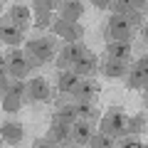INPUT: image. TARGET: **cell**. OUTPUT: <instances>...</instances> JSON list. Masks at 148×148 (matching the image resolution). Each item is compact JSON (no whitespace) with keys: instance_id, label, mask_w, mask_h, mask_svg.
<instances>
[{"instance_id":"1","label":"cell","mask_w":148,"mask_h":148,"mask_svg":"<svg viewBox=\"0 0 148 148\" xmlns=\"http://www.w3.org/2000/svg\"><path fill=\"white\" fill-rule=\"evenodd\" d=\"M126 121H128V116L123 114V109L111 106L104 116L99 119V131L109 133V136H114V138H116V136H123V133H126Z\"/></svg>"},{"instance_id":"2","label":"cell","mask_w":148,"mask_h":148,"mask_svg":"<svg viewBox=\"0 0 148 148\" xmlns=\"http://www.w3.org/2000/svg\"><path fill=\"white\" fill-rule=\"evenodd\" d=\"M109 35H111V40L131 42L133 35H136V25H131V20L126 15H121V12H111L109 15Z\"/></svg>"},{"instance_id":"3","label":"cell","mask_w":148,"mask_h":148,"mask_svg":"<svg viewBox=\"0 0 148 148\" xmlns=\"http://www.w3.org/2000/svg\"><path fill=\"white\" fill-rule=\"evenodd\" d=\"M49 30H52L57 37L69 40V42H79L82 37H84V27H82L79 22H77V20H64V17H57Z\"/></svg>"},{"instance_id":"4","label":"cell","mask_w":148,"mask_h":148,"mask_svg":"<svg viewBox=\"0 0 148 148\" xmlns=\"http://www.w3.org/2000/svg\"><path fill=\"white\" fill-rule=\"evenodd\" d=\"M89 52V49L84 47L82 42H67L62 49H59V57H57V64H59V69H69L77 59H82L84 54Z\"/></svg>"},{"instance_id":"5","label":"cell","mask_w":148,"mask_h":148,"mask_svg":"<svg viewBox=\"0 0 148 148\" xmlns=\"http://www.w3.org/2000/svg\"><path fill=\"white\" fill-rule=\"evenodd\" d=\"M0 40L5 45H20L22 40H25V27L22 25H17L15 20H10V17H3V25H0Z\"/></svg>"},{"instance_id":"6","label":"cell","mask_w":148,"mask_h":148,"mask_svg":"<svg viewBox=\"0 0 148 148\" xmlns=\"http://www.w3.org/2000/svg\"><path fill=\"white\" fill-rule=\"evenodd\" d=\"M54 91L49 89L45 77H35L27 82V101H52Z\"/></svg>"},{"instance_id":"7","label":"cell","mask_w":148,"mask_h":148,"mask_svg":"<svg viewBox=\"0 0 148 148\" xmlns=\"http://www.w3.org/2000/svg\"><path fill=\"white\" fill-rule=\"evenodd\" d=\"M25 49L32 52V54H37L42 62L54 59V40H49V37H35V40H27V47Z\"/></svg>"},{"instance_id":"8","label":"cell","mask_w":148,"mask_h":148,"mask_svg":"<svg viewBox=\"0 0 148 148\" xmlns=\"http://www.w3.org/2000/svg\"><path fill=\"white\" fill-rule=\"evenodd\" d=\"M91 136H94V121L77 119L72 123V143H77V146H89Z\"/></svg>"},{"instance_id":"9","label":"cell","mask_w":148,"mask_h":148,"mask_svg":"<svg viewBox=\"0 0 148 148\" xmlns=\"http://www.w3.org/2000/svg\"><path fill=\"white\" fill-rule=\"evenodd\" d=\"M5 62H8V69H10V77H25L30 64H27V57H25V49H12L10 54H5Z\"/></svg>"},{"instance_id":"10","label":"cell","mask_w":148,"mask_h":148,"mask_svg":"<svg viewBox=\"0 0 148 148\" xmlns=\"http://www.w3.org/2000/svg\"><path fill=\"white\" fill-rule=\"evenodd\" d=\"M99 69H101L104 77H109V79H123L128 74V64L123 62V59H114V57H106Z\"/></svg>"},{"instance_id":"11","label":"cell","mask_w":148,"mask_h":148,"mask_svg":"<svg viewBox=\"0 0 148 148\" xmlns=\"http://www.w3.org/2000/svg\"><path fill=\"white\" fill-rule=\"evenodd\" d=\"M72 69L79 77H94L96 72H99V57H96L94 52H86L82 59H77V62L72 64Z\"/></svg>"},{"instance_id":"12","label":"cell","mask_w":148,"mask_h":148,"mask_svg":"<svg viewBox=\"0 0 148 148\" xmlns=\"http://www.w3.org/2000/svg\"><path fill=\"white\" fill-rule=\"evenodd\" d=\"M99 94V82L91 79V77H82V82L77 84V89L72 91L74 99H84V101H94Z\"/></svg>"},{"instance_id":"13","label":"cell","mask_w":148,"mask_h":148,"mask_svg":"<svg viewBox=\"0 0 148 148\" xmlns=\"http://www.w3.org/2000/svg\"><path fill=\"white\" fill-rule=\"evenodd\" d=\"M79 119V114H77V101H59L57 111H54L52 121H59V123H67V126H72L74 121Z\"/></svg>"},{"instance_id":"14","label":"cell","mask_w":148,"mask_h":148,"mask_svg":"<svg viewBox=\"0 0 148 148\" xmlns=\"http://www.w3.org/2000/svg\"><path fill=\"white\" fill-rule=\"evenodd\" d=\"M79 82H82V77L74 72L72 67H69V69H62V72H59V79H57V89L62 91V94H72V91L77 89Z\"/></svg>"},{"instance_id":"15","label":"cell","mask_w":148,"mask_h":148,"mask_svg":"<svg viewBox=\"0 0 148 148\" xmlns=\"http://www.w3.org/2000/svg\"><path fill=\"white\" fill-rule=\"evenodd\" d=\"M106 57L128 62L131 59V42H123V40H111V42H106Z\"/></svg>"},{"instance_id":"16","label":"cell","mask_w":148,"mask_h":148,"mask_svg":"<svg viewBox=\"0 0 148 148\" xmlns=\"http://www.w3.org/2000/svg\"><path fill=\"white\" fill-rule=\"evenodd\" d=\"M49 138H52L57 146H67L69 141H72V126H67V123H59V121H52V126H49Z\"/></svg>"},{"instance_id":"17","label":"cell","mask_w":148,"mask_h":148,"mask_svg":"<svg viewBox=\"0 0 148 148\" xmlns=\"http://www.w3.org/2000/svg\"><path fill=\"white\" fill-rule=\"evenodd\" d=\"M82 12H84L82 0H62L59 3V17H64V20H79Z\"/></svg>"},{"instance_id":"18","label":"cell","mask_w":148,"mask_h":148,"mask_svg":"<svg viewBox=\"0 0 148 148\" xmlns=\"http://www.w3.org/2000/svg\"><path fill=\"white\" fill-rule=\"evenodd\" d=\"M126 86L128 89H146V84H148V74L146 72H141V69L133 64L131 69H128V74H126Z\"/></svg>"},{"instance_id":"19","label":"cell","mask_w":148,"mask_h":148,"mask_svg":"<svg viewBox=\"0 0 148 148\" xmlns=\"http://www.w3.org/2000/svg\"><path fill=\"white\" fill-rule=\"evenodd\" d=\"M74 101H77V114H79V119H84V121H99L101 119L99 109L91 101H84V99H74Z\"/></svg>"},{"instance_id":"20","label":"cell","mask_w":148,"mask_h":148,"mask_svg":"<svg viewBox=\"0 0 148 148\" xmlns=\"http://www.w3.org/2000/svg\"><path fill=\"white\" fill-rule=\"evenodd\" d=\"M8 17L15 20L17 25H22V27H27V25H30V20H32L30 8H27V5H12L10 10H8Z\"/></svg>"},{"instance_id":"21","label":"cell","mask_w":148,"mask_h":148,"mask_svg":"<svg viewBox=\"0 0 148 148\" xmlns=\"http://www.w3.org/2000/svg\"><path fill=\"white\" fill-rule=\"evenodd\" d=\"M22 136H25V131H22L20 123H12V121L3 123V141L5 143H17Z\"/></svg>"},{"instance_id":"22","label":"cell","mask_w":148,"mask_h":148,"mask_svg":"<svg viewBox=\"0 0 148 148\" xmlns=\"http://www.w3.org/2000/svg\"><path fill=\"white\" fill-rule=\"evenodd\" d=\"M146 126H148V119H146V114H136V116H128V121H126V133H143L146 131Z\"/></svg>"},{"instance_id":"23","label":"cell","mask_w":148,"mask_h":148,"mask_svg":"<svg viewBox=\"0 0 148 148\" xmlns=\"http://www.w3.org/2000/svg\"><path fill=\"white\" fill-rule=\"evenodd\" d=\"M89 146H94V148H111V146H116V141H114V136H109V133H104V131H94Z\"/></svg>"},{"instance_id":"24","label":"cell","mask_w":148,"mask_h":148,"mask_svg":"<svg viewBox=\"0 0 148 148\" xmlns=\"http://www.w3.org/2000/svg\"><path fill=\"white\" fill-rule=\"evenodd\" d=\"M20 104H22V96H17V94H3V109L5 111H17L20 109Z\"/></svg>"},{"instance_id":"25","label":"cell","mask_w":148,"mask_h":148,"mask_svg":"<svg viewBox=\"0 0 148 148\" xmlns=\"http://www.w3.org/2000/svg\"><path fill=\"white\" fill-rule=\"evenodd\" d=\"M32 8H35V12H54L57 0H32Z\"/></svg>"},{"instance_id":"26","label":"cell","mask_w":148,"mask_h":148,"mask_svg":"<svg viewBox=\"0 0 148 148\" xmlns=\"http://www.w3.org/2000/svg\"><path fill=\"white\" fill-rule=\"evenodd\" d=\"M54 20H57L54 12H35V25L37 27H52Z\"/></svg>"},{"instance_id":"27","label":"cell","mask_w":148,"mask_h":148,"mask_svg":"<svg viewBox=\"0 0 148 148\" xmlns=\"http://www.w3.org/2000/svg\"><path fill=\"white\" fill-rule=\"evenodd\" d=\"M116 146H123V148L133 146V148H138V146H141V141H138V136H136V133H123V138H119V141H116Z\"/></svg>"},{"instance_id":"28","label":"cell","mask_w":148,"mask_h":148,"mask_svg":"<svg viewBox=\"0 0 148 148\" xmlns=\"http://www.w3.org/2000/svg\"><path fill=\"white\" fill-rule=\"evenodd\" d=\"M25 57H27V64H30V69H35V67H42V59H40V57H37V54H32V52H27V49H25Z\"/></svg>"},{"instance_id":"29","label":"cell","mask_w":148,"mask_h":148,"mask_svg":"<svg viewBox=\"0 0 148 148\" xmlns=\"http://www.w3.org/2000/svg\"><path fill=\"white\" fill-rule=\"evenodd\" d=\"M49 146H57L49 136H47V138H37V141H35V148H49Z\"/></svg>"},{"instance_id":"30","label":"cell","mask_w":148,"mask_h":148,"mask_svg":"<svg viewBox=\"0 0 148 148\" xmlns=\"http://www.w3.org/2000/svg\"><path fill=\"white\" fill-rule=\"evenodd\" d=\"M136 67L141 69V72H146V74H148V54H143L141 59H136Z\"/></svg>"},{"instance_id":"31","label":"cell","mask_w":148,"mask_h":148,"mask_svg":"<svg viewBox=\"0 0 148 148\" xmlns=\"http://www.w3.org/2000/svg\"><path fill=\"white\" fill-rule=\"evenodd\" d=\"M91 3H94V8H99V10H104V8L114 5V0H91Z\"/></svg>"},{"instance_id":"32","label":"cell","mask_w":148,"mask_h":148,"mask_svg":"<svg viewBox=\"0 0 148 148\" xmlns=\"http://www.w3.org/2000/svg\"><path fill=\"white\" fill-rule=\"evenodd\" d=\"M141 32H143V40L148 42V22H143V25H141Z\"/></svg>"},{"instance_id":"33","label":"cell","mask_w":148,"mask_h":148,"mask_svg":"<svg viewBox=\"0 0 148 148\" xmlns=\"http://www.w3.org/2000/svg\"><path fill=\"white\" fill-rule=\"evenodd\" d=\"M143 106H146V109H148V91H146V94H143Z\"/></svg>"},{"instance_id":"34","label":"cell","mask_w":148,"mask_h":148,"mask_svg":"<svg viewBox=\"0 0 148 148\" xmlns=\"http://www.w3.org/2000/svg\"><path fill=\"white\" fill-rule=\"evenodd\" d=\"M146 91H148V84H146Z\"/></svg>"},{"instance_id":"35","label":"cell","mask_w":148,"mask_h":148,"mask_svg":"<svg viewBox=\"0 0 148 148\" xmlns=\"http://www.w3.org/2000/svg\"><path fill=\"white\" fill-rule=\"evenodd\" d=\"M57 3H62V0H57Z\"/></svg>"},{"instance_id":"36","label":"cell","mask_w":148,"mask_h":148,"mask_svg":"<svg viewBox=\"0 0 148 148\" xmlns=\"http://www.w3.org/2000/svg\"><path fill=\"white\" fill-rule=\"evenodd\" d=\"M146 128H148V126H146Z\"/></svg>"}]
</instances>
